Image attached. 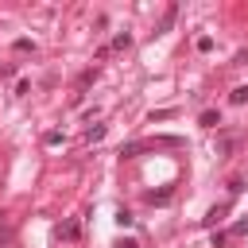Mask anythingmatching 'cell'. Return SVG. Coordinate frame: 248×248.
I'll return each mask as SVG.
<instances>
[{"instance_id":"cell-9","label":"cell","mask_w":248,"mask_h":248,"mask_svg":"<svg viewBox=\"0 0 248 248\" xmlns=\"http://www.w3.org/2000/svg\"><path fill=\"white\" fill-rule=\"evenodd\" d=\"M101 136H105V124H97V128H89V143H97Z\"/></svg>"},{"instance_id":"cell-10","label":"cell","mask_w":248,"mask_h":248,"mask_svg":"<svg viewBox=\"0 0 248 248\" xmlns=\"http://www.w3.org/2000/svg\"><path fill=\"white\" fill-rule=\"evenodd\" d=\"M244 232H248V217H244V221H236V225H232V236H244Z\"/></svg>"},{"instance_id":"cell-3","label":"cell","mask_w":248,"mask_h":248,"mask_svg":"<svg viewBox=\"0 0 248 248\" xmlns=\"http://www.w3.org/2000/svg\"><path fill=\"white\" fill-rule=\"evenodd\" d=\"M198 124H202V128H217V124H221V116H217L213 108H205V112L198 116Z\"/></svg>"},{"instance_id":"cell-11","label":"cell","mask_w":248,"mask_h":248,"mask_svg":"<svg viewBox=\"0 0 248 248\" xmlns=\"http://www.w3.org/2000/svg\"><path fill=\"white\" fill-rule=\"evenodd\" d=\"M116 248H140V240H132V236H124V240H116Z\"/></svg>"},{"instance_id":"cell-5","label":"cell","mask_w":248,"mask_h":248,"mask_svg":"<svg viewBox=\"0 0 248 248\" xmlns=\"http://www.w3.org/2000/svg\"><path fill=\"white\" fill-rule=\"evenodd\" d=\"M229 101H232V105H244V101H248V85H236V89H232V97H229Z\"/></svg>"},{"instance_id":"cell-7","label":"cell","mask_w":248,"mask_h":248,"mask_svg":"<svg viewBox=\"0 0 248 248\" xmlns=\"http://www.w3.org/2000/svg\"><path fill=\"white\" fill-rule=\"evenodd\" d=\"M170 116H174V108H159V112H151V124L155 120H170Z\"/></svg>"},{"instance_id":"cell-2","label":"cell","mask_w":248,"mask_h":248,"mask_svg":"<svg viewBox=\"0 0 248 248\" xmlns=\"http://www.w3.org/2000/svg\"><path fill=\"white\" fill-rule=\"evenodd\" d=\"M54 236H58V240H78V221H62V225L54 229Z\"/></svg>"},{"instance_id":"cell-6","label":"cell","mask_w":248,"mask_h":248,"mask_svg":"<svg viewBox=\"0 0 248 248\" xmlns=\"http://www.w3.org/2000/svg\"><path fill=\"white\" fill-rule=\"evenodd\" d=\"M112 46H116V50H124V46H132V35H128V31H120V35L112 39Z\"/></svg>"},{"instance_id":"cell-8","label":"cell","mask_w":248,"mask_h":248,"mask_svg":"<svg viewBox=\"0 0 248 248\" xmlns=\"http://www.w3.org/2000/svg\"><path fill=\"white\" fill-rule=\"evenodd\" d=\"M198 50H202V54H205V50H213V39H209V35H202V39H198Z\"/></svg>"},{"instance_id":"cell-4","label":"cell","mask_w":248,"mask_h":248,"mask_svg":"<svg viewBox=\"0 0 248 248\" xmlns=\"http://www.w3.org/2000/svg\"><path fill=\"white\" fill-rule=\"evenodd\" d=\"M225 213H229V205H213V209L205 213V225H217V221H221Z\"/></svg>"},{"instance_id":"cell-1","label":"cell","mask_w":248,"mask_h":248,"mask_svg":"<svg viewBox=\"0 0 248 248\" xmlns=\"http://www.w3.org/2000/svg\"><path fill=\"white\" fill-rule=\"evenodd\" d=\"M236 147H240V136H221V140H217V155H221V159H229Z\"/></svg>"}]
</instances>
